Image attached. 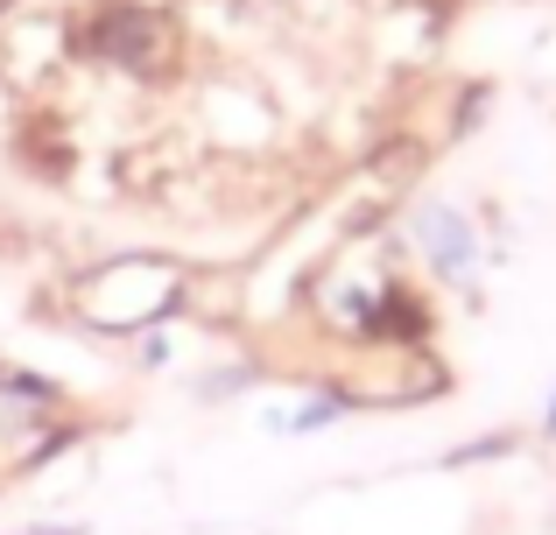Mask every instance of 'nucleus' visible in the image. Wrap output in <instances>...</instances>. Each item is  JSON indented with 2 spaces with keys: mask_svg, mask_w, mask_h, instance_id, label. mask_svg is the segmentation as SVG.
<instances>
[{
  "mask_svg": "<svg viewBox=\"0 0 556 535\" xmlns=\"http://www.w3.org/2000/svg\"><path fill=\"white\" fill-rule=\"evenodd\" d=\"M543 430H549V437H556V395H549V416H543Z\"/></svg>",
  "mask_w": 556,
  "mask_h": 535,
  "instance_id": "1a4fd4ad",
  "label": "nucleus"
},
{
  "mask_svg": "<svg viewBox=\"0 0 556 535\" xmlns=\"http://www.w3.org/2000/svg\"><path fill=\"white\" fill-rule=\"evenodd\" d=\"M184 317H169V324H149V331H135V339H127V345H135V353H127V359H135V367L141 373H169V367H177V345H184Z\"/></svg>",
  "mask_w": 556,
  "mask_h": 535,
  "instance_id": "0eeeda50",
  "label": "nucleus"
},
{
  "mask_svg": "<svg viewBox=\"0 0 556 535\" xmlns=\"http://www.w3.org/2000/svg\"><path fill=\"white\" fill-rule=\"evenodd\" d=\"M78 64L135 85H169L184 71V14L163 0H99L78 14Z\"/></svg>",
  "mask_w": 556,
  "mask_h": 535,
  "instance_id": "f03ea898",
  "label": "nucleus"
},
{
  "mask_svg": "<svg viewBox=\"0 0 556 535\" xmlns=\"http://www.w3.org/2000/svg\"><path fill=\"white\" fill-rule=\"evenodd\" d=\"M64 444H78V430H71V395L50 373L0 367V472H36V466H50Z\"/></svg>",
  "mask_w": 556,
  "mask_h": 535,
  "instance_id": "7ed1b4c3",
  "label": "nucleus"
},
{
  "mask_svg": "<svg viewBox=\"0 0 556 535\" xmlns=\"http://www.w3.org/2000/svg\"><path fill=\"white\" fill-rule=\"evenodd\" d=\"M402 240L437 282H465V275H479V262H486V240H479L472 212L451 205V198H422V205L408 212Z\"/></svg>",
  "mask_w": 556,
  "mask_h": 535,
  "instance_id": "20e7f679",
  "label": "nucleus"
},
{
  "mask_svg": "<svg viewBox=\"0 0 556 535\" xmlns=\"http://www.w3.org/2000/svg\"><path fill=\"white\" fill-rule=\"evenodd\" d=\"M254 373H261V367H247V359H240V367H212V373L198 381V402H226V395H247V387H254Z\"/></svg>",
  "mask_w": 556,
  "mask_h": 535,
  "instance_id": "6e6552de",
  "label": "nucleus"
},
{
  "mask_svg": "<svg viewBox=\"0 0 556 535\" xmlns=\"http://www.w3.org/2000/svg\"><path fill=\"white\" fill-rule=\"evenodd\" d=\"M71 64H78V22H64V14H8V28H0V78L36 92V85L64 78Z\"/></svg>",
  "mask_w": 556,
  "mask_h": 535,
  "instance_id": "39448f33",
  "label": "nucleus"
},
{
  "mask_svg": "<svg viewBox=\"0 0 556 535\" xmlns=\"http://www.w3.org/2000/svg\"><path fill=\"white\" fill-rule=\"evenodd\" d=\"M359 402H353V387L345 381H331V387H311L303 402H289V409H268V430L275 437H317V430H331V423H345Z\"/></svg>",
  "mask_w": 556,
  "mask_h": 535,
  "instance_id": "423d86ee",
  "label": "nucleus"
},
{
  "mask_svg": "<svg viewBox=\"0 0 556 535\" xmlns=\"http://www.w3.org/2000/svg\"><path fill=\"white\" fill-rule=\"evenodd\" d=\"M190 262L155 247H127L106 254V262L78 268L64 282V317L78 331H99V339H135L149 324H169V317H190Z\"/></svg>",
  "mask_w": 556,
  "mask_h": 535,
  "instance_id": "f257e3e1",
  "label": "nucleus"
}]
</instances>
